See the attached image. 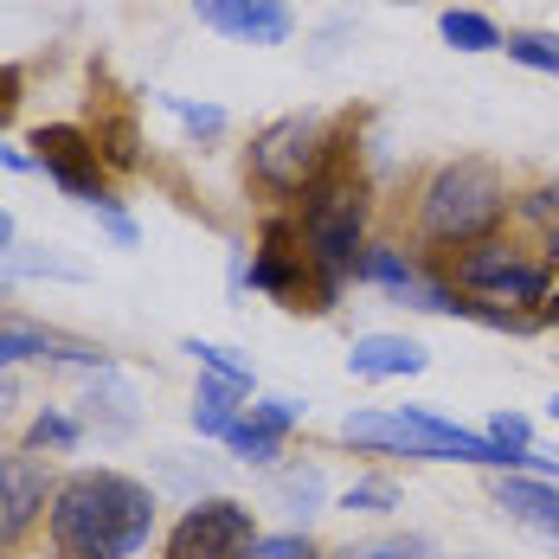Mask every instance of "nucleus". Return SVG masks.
Listing matches in <instances>:
<instances>
[{
	"instance_id": "nucleus-1",
	"label": "nucleus",
	"mask_w": 559,
	"mask_h": 559,
	"mask_svg": "<svg viewBox=\"0 0 559 559\" xmlns=\"http://www.w3.org/2000/svg\"><path fill=\"white\" fill-rule=\"evenodd\" d=\"M155 527V496L148 483L122 476V469H71L52 489V534L58 559H135Z\"/></svg>"
},
{
	"instance_id": "nucleus-2",
	"label": "nucleus",
	"mask_w": 559,
	"mask_h": 559,
	"mask_svg": "<svg viewBox=\"0 0 559 559\" xmlns=\"http://www.w3.org/2000/svg\"><path fill=\"white\" fill-rule=\"evenodd\" d=\"M502 219H508V180L483 155L444 162V168L418 187V231H425V245L463 251L476 238H496Z\"/></svg>"
},
{
	"instance_id": "nucleus-3",
	"label": "nucleus",
	"mask_w": 559,
	"mask_h": 559,
	"mask_svg": "<svg viewBox=\"0 0 559 559\" xmlns=\"http://www.w3.org/2000/svg\"><path fill=\"white\" fill-rule=\"evenodd\" d=\"M296 225H302L316 283H322L329 296H341V283L354 277V264H360V251H367V187H360V174L347 168V155H335V168L302 193Z\"/></svg>"
},
{
	"instance_id": "nucleus-4",
	"label": "nucleus",
	"mask_w": 559,
	"mask_h": 559,
	"mask_svg": "<svg viewBox=\"0 0 559 559\" xmlns=\"http://www.w3.org/2000/svg\"><path fill=\"white\" fill-rule=\"evenodd\" d=\"M335 129H341V122L329 110H296V116L264 122V129L251 135V180H258L264 193H283V200L309 193L322 174L335 168V155H341Z\"/></svg>"
},
{
	"instance_id": "nucleus-5",
	"label": "nucleus",
	"mask_w": 559,
	"mask_h": 559,
	"mask_svg": "<svg viewBox=\"0 0 559 559\" xmlns=\"http://www.w3.org/2000/svg\"><path fill=\"white\" fill-rule=\"evenodd\" d=\"M444 271L463 296H489V302H508V309L554 296V271L540 258H527L521 245H508V238H476V245L450 251Z\"/></svg>"
},
{
	"instance_id": "nucleus-6",
	"label": "nucleus",
	"mask_w": 559,
	"mask_h": 559,
	"mask_svg": "<svg viewBox=\"0 0 559 559\" xmlns=\"http://www.w3.org/2000/svg\"><path fill=\"white\" fill-rule=\"evenodd\" d=\"M251 283H258L264 296H277L283 309H309V316H329V309H335V296L316 283V264H309V245H302L296 213H283V219L264 225L258 258H251Z\"/></svg>"
},
{
	"instance_id": "nucleus-7",
	"label": "nucleus",
	"mask_w": 559,
	"mask_h": 559,
	"mask_svg": "<svg viewBox=\"0 0 559 559\" xmlns=\"http://www.w3.org/2000/svg\"><path fill=\"white\" fill-rule=\"evenodd\" d=\"M52 489L58 476L33 450H0V559H20L39 540L52 514Z\"/></svg>"
},
{
	"instance_id": "nucleus-8",
	"label": "nucleus",
	"mask_w": 559,
	"mask_h": 559,
	"mask_svg": "<svg viewBox=\"0 0 559 559\" xmlns=\"http://www.w3.org/2000/svg\"><path fill=\"white\" fill-rule=\"evenodd\" d=\"M33 168H46L58 187H64L78 206H91V213L116 206L110 180H104V155H97L91 129H71V122H46V129H33Z\"/></svg>"
},
{
	"instance_id": "nucleus-9",
	"label": "nucleus",
	"mask_w": 559,
	"mask_h": 559,
	"mask_svg": "<svg viewBox=\"0 0 559 559\" xmlns=\"http://www.w3.org/2000/svg\"><path fill=\"white\" fill-rule=\"evenodd\" d=\"M258 540V521L251 508L231 502V496H206L193 502L168 534V559H245V547Z\"/></svg>"
},
{
	"instance_id": "nucleus-10",
	"label": "nucleus",
	"mask_w": 559,
	"mask_h": 559,
	"mask_svg": "<svg viewBox=\"0 0 559 559\" xmlns=\"http://www.w3.org/2000/svg\"><path fill=\"white\" fill-rule=\"evenodd\" d=\"M193 13L238 46H283L296 33V13L283 0H193Z\"/></svg>"
},
{
	"instance_id": "nucleus-11",
	"label": "nucleus",
	"mask_w": 559,
	"mask_h": 559,
	"mask_svg": "<svg viewBox=\"0 0 559 559\" xmlns=\"http://www.w3.org/2000/svg\"><path fill=\"white\" fill-rule=\"evenodd\" d=\"M302 412H309V405H296V399H264V405H245V412H238V425L225 431V450H231L238 463H277L283 438L302 425Z\"/></svg>"
},
{
	"instance_id": "nucleus-12",
	"label": "nucleus",
	"mask_w": 559,
	"mask_h": 559,
	"mask_svg": "<svg viewBox=\"0 0 559 559\" xmlns=\"http://www.w3.org/2000/svg\"><path fill=\"white\" fill-rule=\"evenodd\" d=\"M425 367H431V354L405 335H360L347 347L354 380H405V373H425Z\"/></svg>"
},
{
	"instance_id": "nucleus-13",
	"label": "nucleus",
	"mask_w": 559,
	"mask_h": 559,
	"mask_svg": "<svg viewBox=\"0 0 559 559\" xmlns=\"http://www.w3.org/2000/svg\"><path fill=\"white\" fill-rule=\"evenodd\" d=\"M238 399H245V386H231V380H213V373H206L200 392H193V431H200V438H225V431L238 425V412H245Z\"/></svg>"
},
{
	"instance_id": "nucleus-14",
	"label": "nucleus",
	"mask_w": 559,
	"mask_h": 559,
	"mask_svg": "<svg viewBox=\"0 0 559 559\" xmlns=\"http://www.w3.org/2000/svg\"><path fill=\"white\" fill-rule=\"evenodd\" d=\"M438 33H444L456 52H502L496 20H483V13H469V7H450L444 20H438Z\"/></svg>"
},
{
	"instance_id": "nucleus-15",
	"label": "nucleus",
	"mask_w": 559,
	"mask_h": 559,
	"mask_svg": "<svg viewBox=\"0 0 559 559\" xmlns=\"http://www.w3.org/2000/svg\"><path fill=\"white\" fill-rule=\"evenodd\" d=\"M502 52L514 58V64H527V71H547V78H559V39H554V33H508Z\"/></svg>"
},
{
	"instance_id": "nucleus-16",
	"label": "nucleus",
	"mask_w": 559,
	"mask_h": 559,
	"mask_svg": "<svg viewBox=\"0 0 559 559\" xmlns=\"http://www.w3.org/2000/svg\"><path fill=\"white\" fill-rule=\"evenodd\" d=\"M187 354H193L213 380H231V386H245V392H251V380H258V373H251V360H238V354L219 347V341H187Z\"/></svg>"
},
{
	"instance_id": "nucleus-17",
	"label": "nucleus",
	"mask_w": 559,
	"mask_h": 559,
	"mask_svg": "<svg viewBox=\"0 0 559 559\" xmlns=\"http://www.w3.org/2000/svg\"><path fill=\"white\" fill-rule=\"evenodd\" d=\"M26 450H78V418H64V412H46V418H33V431H26Z\"/></svg>"
},
{
	"instance_id": "nucleus-18",
	"label": "nucleus",
	"mask_w": 559,
	"mask_h": 559,
	"mask_svg": "<svg viewBox=\"0 0 559 559\" xmlns=\"http://www.w3.org/2000/svg\"><path fill=\"white\" fill-rule=\"evenodd\" d=\"M341 508H347V514H392V508H399V489H392L386 476H373V483H354V489L341 496Z\"/></svg>"
},
{
	"instance_id": "nucleus-19",
	"label": "nucleus",
	"mask_w": 559,
	"mask_h": 559,
	"mask_svg": "<svg viewBox=\"0 0 559 559\" xmlns=\"http://www.w3.org/2000/svg\"><path fill=\"white\" fill-rule=\"evenodd\" d=\"M245 559H322V554H316L309 534H258V540L245 547Z\"/></svg>"
},
{
	"instance_id": "nucleus-20",
	"label": "nucleus",
	"mask_w": 559,
	"mask_h": 559,
	"mask_svg": "<svg viewBox=\"0 0 559 559\" xmlns=\"http://www.w3.org/2000/svg\"><path fill=\"white\" fill-rule=\"evenodd\" d=\"M322 559H431L425 547H412V540H367V547H335V554Z\"/></svg>"
},
{
	"instance_id": "nucleus-21",
	"label": "nucleus",
	"mask_w": 559,
	"mask_h": 559,
	"mask_svg": "<svg viewBox=\"0 0 559 559\" xmlns=\"http://www.w3.org/2000/svg\"><path fill=\"white\" fill-rule=\"evenodd\" d=\"M168 110L193 129V135H219L225 129V110H213V104H187V97H168Z\"/></svg>"
},
{
	"instance_id": "nucleus-22",
	"label": "nucleus",
	"mask_w": 559,
	"mask_h": 559,
	"mask_svg": "<svg viewBox=\"0 0 559 559\" xmlns=\"http://www.w3.org/2000/svg\"><path fill=\"white\" fill-rule=\"evenodd\" d=\"M483 438H489V444H502V450H527V418H521V412H496Z\"/></svg>"
},
{
	"instance_id": "nucleus-23",
	"label": "nucleus",
	"mask_w": 559,
	"mask_h": 559,
	"mask_svg": "<svg viewBox=\"0 0 559 559\" xmlns=\"http://www.w3.org/2000/svg\"><path fill=\"white\" fill-rule=\"evenodd\" d=\"M20 97H26V71H20V64H0V129L13 122Z\"/></svg>"
},
{
	"instance_id": "nucleus-24",
	"label": "nucleus",
	"mask_w": 559,
	"mask_h": 559,
	"mask_svg": "<svg viewBox=\"0 0 559 559\" xmlns=\"http://www.w3.org/2000/svg\"><path fill=\"white\" fill-rule=\"evenodd\" d=\"M540 322H554V329H559V289L547 296V302H540Z\"/></svg>"
},
{
	"instance_id": "nucleus-25",
	"label": "nucleus",
	"mask_w": 559,
	"mask_h": 559,
	"mask_svg": "<svg viewBox=\"0 0 559 559\" xmlns=\"http://www.w3.org/2000/svg\"><path fill=\"white\" fill-rule=\"evenodd\" d=\"M0 245H13V219L7 213H0Z\"/></svg>"
},
{
	"instance_id": "nucleus-26",
	"label": "nucleus",
	"mask_w": 559,
	"mask_h": 559,
	"mask_svg": "<svg viewBox=\"0 0 559 559\" xmlns=\"http://www.w3.org/2000/svg\"><path fill=\"white\" fill-rule=\"evenodd\" d=\"M547 251H554V258H559V225H554V231H547Z\"/></svg>"
},
{
	"instance_id": "nucleus-27",
	"label": "nucleus",
	"mask_w": 559,
	"mask_h": 559,
	"mask_svg": "<svg viewBox=\"0 0 559 559\" xmlns=\"http://www.w3.org/2000/svg\"><path fill=\"white\" fill-rule=\"evenodd\" d=\"M547 412H554V418H559V392H554V405H547Z\"/></svg>"
},
{
	"instance_id": "nucleus-28",
	"label": "nucleus",
	"mask_w": 559,
	"mask_h": 559,
	"mask_svg": "<svg viewBox=\"0 0 559 559\" xmlns=\"http://www.w3.org/2000/svg\"><path fill=\"white\" fill-rule=\"evenodd\" d=\"M399 7H418V0H399Z\"/></svg>"
}]
</instances>
